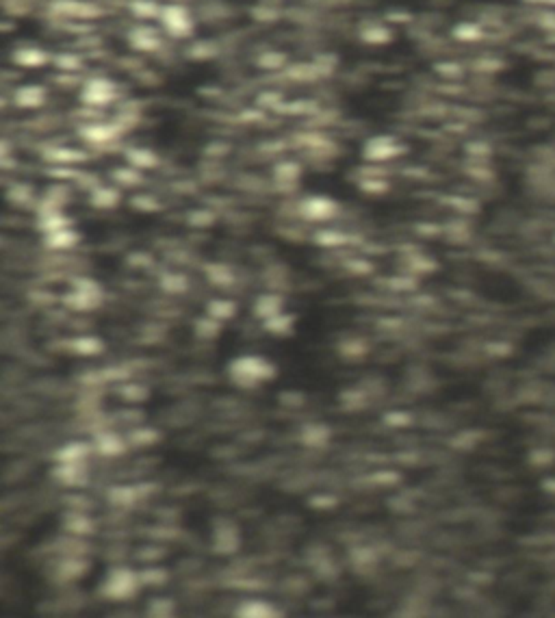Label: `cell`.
Here are the masks:
<instances>
[{"label": "cell", "instance_id": "obj_51", "mask_svg": "<svg viewBox=\"0 0 555 618\" xmlns=\"http://www.w3.org/2000/svg\"><path fill=\"white\" fill-rule=\"evenodd\" d=\"M310 505L317 507V510H332V507H337V497H332V495H315L313 499H310Z\"/></svg>", "mask_w": 555, "mask_h": 618}, {"label": "cell", "instance_id": "obj_11", "mask_svg": "<svg viewBox=\"0 0 555 618\" xmlns=\"http://www.w3.org/2000/svg\"><path fill=\"white\" fill-rule=\"evenodd\" d=\"M46 100H48L46 87H41L37 83L20 85L13 92V104L17 108H39L41 104H46Z\"/></svg>", "mask_w": 555, "mask_h": 618}, {"label": "cell", "instance_id": "obj_8", "mask_svg": "<svg viewBox=\"0 0 555 618\" xmlns=\"http://www.w3.org/2000/svg\"><path fill=\"white\" fill-rule=\"evenodd\" d=\"M161 24L165 33H169L176 39H185L193 33V17L191 11L183 5H165L161 9Z\"/></svg>", "mask_w": 555, "mask_h": 618}, {"label": "cell", "instance_id": "obj_3", "mask_svg": "<svg viewBox=\"0 0 555 618\" xmlns=\"http://www.w3.org/2000/svg\"><path fill=\"white\" fill-rule=\"evenodd\" d=\"M102 302V286L94 278H74L72 291L63 297V304L78 313H87L98 308Z\"/></svg>", "mask_w": 555, "mask_h": 618}, {"label": "cell", "instance_id": "obj_34", "mask_svg": "<svg viewBox=\"0 0 555 618\" xmlns=\"http://www.w3.org/2000/svg\"><path fill=\"white\" fill-rule=\"evenodd\" d=\"M159 284H161V289L169 295H181L189 289V280L183 274H174V272L163 274Z\"/></svg>", "mask_w": 555, "mask_h": 618}, {"label": "cell", "instance_id": "obj_55", "mask_svg": "<svg viewBox=\"0 0 555 618\" xmlns=\"http://www.w3.org/2000/svg\"><path fill=\"white\" fill-rule=\"evenodd\" d=\"M135 206L139 209H146V211H157L159 204L152 200V197H135Z\"/></svg>", "mask_w": 555, "mask_h": 618}, {"label": "cell", "instance_id": "obj_48", "mask_svg": "<svg viewBox=\"0 0 555 618\" xmlns=\"http://www.w3.org/2000/svg\"><path fill=\"white\" fill-rule=\"evenodd\" d=\"M7 197L13 202V204H24L31 200V187L27 185H15L13 189H9Z\"/></svg>", "mask_w": 555, "mask_h": 618}, {"label": "cell", "instance_id": "obj_27", "mask_svg": "<svg viewBox=\"0 0 555 618\" xmlns=\"http://www.w3.org/2000/svg\"><path fill=\"white\" fill-rule=\"evenodd\" d=\"M63 529L70 532L72 536H90L94 532V521L85 512H70L63 519Z\"/></svg>", "mask_w": 555, "mask_h": 618}, {"label": "cell", "instance_id": "obj_39", "mask_svg": "<svg viewBox=\"0 0 555 618\" xmlns=\"http://www.w3.org/2000/svg\"><path fill=\"white\" fill-rule=\"evenodd\" d=\"M120 395L128 404H141L150 397V391L143 384H135V382H124L120 386Z\"/></svg>", "mask_w": 555, "mask_h": 618}, {"label": "cell", "instance_id": "obj_30", "mask_svg": "<svg viewBox=\"0 0 555 618\" xmlns=\"http://www.w3.org/2000/svg\"><path fill=\"white\" fill-rule=\"evenodd\" d=\"M87 568H90V564H87L80 556H65L59 562V575L63 580H78V577H83V573Z\"/></svg>", "mask_w": 555, "mask_h": 618}, {"label": "cell", "instance_id": "obj_54", "mask_svg": "<svg viewBox=\"0 0 555 618\" xmlns=\"http://www.w3.org/2000/svg\"><path fill=\"white\" fill-rule=\"evenodd\" d=\"M128 262H130V267H148V265L152 262V258L146 256V254H135V256L128 258Z\"/></svg>", "mask_w": 555, "mask_h": 618}, {"label": "cell", "instance_id": "obj_36", "mask_svg": "<svg viewBox=\"0 0 555 618\" xmlns=\"http://www.w3.org/2000/svg\"><path fill=\"white\" fill-rule=\"evenodd\" d=\"M126 438H128V443L135 447H150L161 440V432L152 430V428H137V430H132Z\"/></svg>", "mask_w": 555, "mask_h": 618}, {"label": "cell", "instance_id": "obj_28", "mask_svg": "<svg viewBox=\"0 0 555 618\" xmlns=\"http://www.w3.org/2000/svg\"><path fill=\"white\" fill-rule=\"evenodd\" d=\"M337 351L345 360H363L369 354V343L358 337H349L337 345Z\"/></svg>", "mask_w": 555, "mask_h": 618}, {"label": "cell", "instance_id": "obj_14", "mask_svg": "<svg viewBox=\"0 0 555 618\" xmlns=\"http://www.w3.org/2000/svg\"><path fill=\"white\" fill-rule=\"evenodd\" d=\"M94 443H87V440H70L63 447L55 451V462L57 465H65V462H85L94 451Z\"/></svg>", "mask_w": 555, "mask_h": 618}, {"label": "cell", "instance_id": "obj_50", "mask_svg": "<svg viewBox=\"0 0 555 618\" xmlns=\"http://www.w3.org/2000/svg\"><path fill=\"white\" fill-rule=\"evenodd\" d=\"M258 65H260V68H267V70H276V68H282V65H284V57L280 52L262 55L258 59Z\"/></svg>", "mask_w": 555, "mask_h": 618}, {"label": "cell", "instance_id": "obj_53", "mask_svg": "<svg viewBox=\"0 0 555 618\" xmlns=\"http://www.w3.org/2000/svg\"><path fill=\"white\" fill-rule=\"evenodd\" d=\"M454 33H456V37H458V39H464V41H466V39H473V37H477V35H479V33L475 31V27H473V24H462V27H458Z\"/></svg>", "mask_w": 555, "mask_h": 618}, {"label": "cell", "instance_id": "obj_41", "mask_svg": "<svg viewBox=\"0 0 555 618\" xmlns=\"http://www.w3.org/2000/svg\"><path fill=\"white\" fill-rule=\"evenodd\" d=\"M161 5H157L154 0H135V3L130 5V13L135 17H141V20H150V17H159L161 15Z\"/></svg>", "mask_w": 555, "mask_h": 618}, {"label": "cell", "instance_id": "obj_40", "mask_svg": "<svg viewBox=\"0 0 555 618\" xmlns=\"http://www.w3.org/2000/svg\"><path fill=\"white\" fill-rule=\"evenodd\" d=\"M315 241H317L321 248H339V246H345L347 244L349 237L345 232H341V230H330V228H325V230H319L315 234Z\"/></svg>", "mask_w": 555, "mask_h": 618}, {"label": "cell", "instance_id": "obj_9", "mask_svg": "<svg viewBox=\"0 0 555 618\" xmlns=\"http://www.w3.org/2000/svg\"><path fill=\"white\" fill-rule=\"evenodd\" d=\"M80 137L90 146H108L122 135V126L115 122H90L80 126Z\"/></svg>", "mask_w": 555, "mask_h": 618}, {"label": "cell", "instance_id": "obj_22", "mask_svg": "<svg viewBox=\"0 0 555 618\" xmlns=\"http://www.w3.org/2000/svg\"><path fill=\"white\" fill-rule=\"evenodd\" d=\"M146 489L148 486H113L108 491V501L113 505H120V507H130L139 499L150 495V491H146Z\"/></svg>", "mask_w": 555, "mask_h": 618}, {"label": "cell", "instance_id": "obj_33", "mask_svg": "<svg viewBox=\"0 0 555 618\" xmlns=\"http://www.w3.org/2000/svg\"><path fill=\"white\" fill-rule=\"evenodd\" d=\"M193 330H195V337L197 339H215L221 332V321H217L211 315H202V317L195 319Z\"/></svg>", "mask_w": 555, "mask_h": 618}, {"label": "cell", "instance_id": "obj_43", "mask_svg": "<svg viewBox=\"0 0 555 618\" xmlns=\"http://www.w3.org/2000/svg\"><path fill=\"white\" fill-rule=\"evenodd\" d=\"M174 610H176V603L171 599H167V597H154L148 603V614L150 616H161V618L163 616H171Z\"/></svg>", "mask_w": 555, "mask_h": 618}, {"label": "cell", "instance_id": "obj_49", "mask_svg": "<svg viewBox=\"0 0 555 618\" xmlns=\"http://www.w3.org/2000/svg\"><path fill=\"white\" fill-rule=\"evenodd\" d=\"M360 189L367 191V193H375L377 195V193H384L388 189V183L382 181V178H365L360 183Z\"/></svg>", "mask_w": 555, "mask_h": 618}, {"label": "cell", "instance_id": "obj_15", "mask_svg": "<svg viewBox=\"0 0 555 618\" xmlns=\"http://www.w3.org/2000/svg\"><path fill=\"white\" fill-rule=\"evenodd\" d=\"M377 564H380V554H377L373 547H367V545L351 547L349 566L356 573H371L377 568Z\"/></svg>", "mask_w": 555, "mask_h": 618}, {"label": "cell", "instance_id": "obj_44", "mask_svg": "<svg viewBox=\"0 0 555 618\" xmlns=\"http://www.w3.org/2000/svg\"><path fill=\"white\" fill-rule=\"evenodd\" d=\"M382 421L388 428H408L412 423V414L406 410H391L382 416Z\"/></svg>", "mask_w": 555, "mask_h": 618}, {"label": "cell", "instance_id": "obj_24", "mask_svg": "<svg viewBox=\"0 0 555 618\" xmlns=\"http://www.w3.org/2000/svg\"><path fill=\"white\" fill-rule=\"evenodd\" d=\"M282 308H284L282 295H278V293H265V295H258L256 302H254V315L265 321V319H269V317L282 313Z\"/></svg>", "mask_w": 555, "mask_h": 618}, {"label": "cell", "instance_id": "obj_37", "mask_svg": "<svg viewBox=\"0 0 555 618\" xmlns=\"http://www.w3.org/2000/svg\"><path fill=\"white\" fill-rule=\"evenodd\" d=\"M302 174V167L295 163V161H282L276 165L274 169V176L278 183H284V185H293Z\"/></svg>", "mask_w": 555, "mask_h": 618}, {"label": "cell", "instance_id": "obj_13", "mask_svg": "<svg viewBox=\"0 0 555 618\" xmlns=\"http://www.w3.org/2000/svg\"><path fill=\"white\" fill-rule=\"evenodd\" d=\"M330 440H332V430L321 421L306 423L300 430V443L308 449H323Z\"/></svg>", "mask_w": 555, "mask_h": 618}, {"label": "cell", "instance_id": "obj_18", "mask_svg": "<svg viewBox=\"0 0 555 618\" xmlns=\"http://www.w3.org/2000/svg\"><path fill=\"white\" fill-rule=\"evenodd\" d=\"M128 41H130L132 48H137L141 52H152V50H157L161 43H163L159 31L152 29V27H137V29H132L130 35H128Z\"/></svg>", "mask_w": 555, "mask_h": 618}, {"label": "cell", "instance_id": "obj_19", "mask_svg": "<svg viewBox=\"0 0 555 618\" xmlns=\"http://www.w3.org/2000/svg\"><path fill=\"white\" fill-rule=\"evenodd\" d=\"M234 614L243 616V618H276V616H280L278 608L265 599H246L243 603H239Z\"/></svg>", "mask_w": 555, "mask_h": 618}, {"label": "cell", "instance_id": "obj_12", "mask_svg": "<svg viewBox=\"0 0 555 618\" xmlns=\"http://www.w3.org/2000/svg\"><path fill=\"white\" fill-rule=\"evenodd\" d=\"M128 438L115 434V432H98L94 436V447L100 456L106 458H115V456H124L128 449Z\"/></svg>", "mask_w": 555, "mask_h": 618}, {"label": "cell", "instance_id": "obj_1", "mask_svg": "<svg viewBox=\"0 0 555 618\" xmlns=\"http://www.w3.org/2000/svg\"><path fill=\"white\" fill-rule=\"evenodd\" d=\"M276 375H278V367L265 356H256V354L237 356L228 365L230 382L241 388H256L260 384H267L276 380Z\"/></svg>", "mask_w": 555, "mask_h": 618}, {"label": "cell", "instance_id": "obj_42", "mask_svg": "<svg viewBox=\"0 0 555 618\" xmlns=\"http://www.w3.org/2000/svg\"><path fill=\"white\" fill-rule=\"evenodd\" d=\"M141 584L143 586H163V584H167V580H169V575H167V570L165 568H157V566H148V568H143L141 573Z\"/></svg>", "mask_w": 555, "mask_h": 618}, {"label": "cell", "instance_id": "obj_17", "mask_svg": "<svg viewBox=\"0 0 555 618\" xmlns=\"http://www.w3.org/2000/svg\"><path fill=\"white\" fill-rule=\"evenodd\" d=\"M80 241V234L72 228V226H65V228H59V230H52L48 232L46 237H43V244H46L48 250H55V252H65V250H72L78 246Z\"/></svg>", "mask_w": 555, "mask_h": 618}, {"label": "cell", "instance_id": "obj_29", "mask_svg": "<svg viewBox=\"0 0 555 618\" xmlns=\"http://www.w3.org/2000/svg\"><path fill=\"white\" fill-rule=\"evenodd\" d=\"M126 161L137 169H154L159 165V157L148 148H130L126 152Z\"/></svg>", "mask_w": 555, "mask_h": 618}, {"label": "cell", "instance_id": "obj_31", "mask_svg": "<svg viewBox=\"0 0 555 618\" xmlns=\"http://www.w3.org/2000/svg\"><path fill=\"white\" fill-rule=\"evenodd\" d=\"M360 37L367 41V43H371V46H382V43H388L391 39H393V31L388 29V27H384V24H367V27H363V31H360Z\"/></svg>", "mask_w": 555, "mask_h": 618}, {"label": "cell", "instance_id": "obj_46", "mask_svg": "<svg viewBox=\"0 0 555 618\" xmlns=\"http://www.w3.org/2000/svg\"><path fill=\"white\" fill-rule=\"evenodd\" d=\"M104 382H126L130 378V371L122 365H108L106 369L100 371Z\"/></svg>", "mask_w": 555, "mask_h": 618}, {"label": "cell", "instance_id": "obj_5", "mask_svg": "<svg viewBox=\"0 0 555 618\" xmlns=\"http://www.w3.org/2000/svg\"><path fill=\"white\" fill-rule=\"evenodd\" d=\"M339 211H341L339 202L330 195H306L297 206L300 217L315 224L330 222V219H335L339 215Z\"/></svg>", "mask_w": 555, "mask_h": 618}, {"label": "cell", "instance_id": "obj_2", "mask_svg": "<svg viewBox=\"0 0 555 618\" xmlns=\"http://www.w3.org/2000/svg\"><path fill=\"white\" fill-rule=\"evenodd\" d=\"M141 586L143 584L139 573L126 566H115L104 575L100 584V594L108 601H128L135 597Z\"/></svg>", "mask_w": 555, "mask_h": 618}, {"label": "cell", "instance_id": "obj_16", "mask_svg": "<svg viewBox=\"0 0 555 618\" xmlns=\"http://www.w3.org/2000/svg\"><path fill=\"white\" fill-rule=\"evenodd\" d=\"M11 59H13L15 65H20V68H31L33 70V68H43L46 63H50L52 57L39 46H22V48L13 50Z\"/></svg>", "mask_w": 555, "mask_h": 618}, {"label": "cell", "instance_id": "obj_10", "mask_svg": "<svg viewBox=\"0 0 555 618\" xmlns=\"http://www.w3.org/2000/svg\"><path fill=\"white\" fill-rule=\"evenodd\" d=\"M52 477L68 489H80L90 482V469L85 467V462H65L52 469Z\"/></svg>", "mask_w": 555, "mask_h": 618}, {"label": "cell", "instance_id": "obj_20", "mask_svg": "<svg viewBox=\"0 0 555 618\" xmlns=\"http://www.w3.org/2000/svg\"><path fill=\"white\" fill-rule=\"evenodd\" d=\"M68 349L76 356H98L104 351V341L94 335H78L68 341Z\"/></svg>", "mask_w": 555, "mask_h": 618}, {"label": "cell", "instance_id": "obj_52", "mask_svg": "<svg viewBox=\"0 0 555 618\" xmlns=\"http://www.w3.org/2000/svg\"><path fill=\"white\" fill-rule=\"evenodd\" d=\"M373 482L375 484H395V482H399V475L393 471H377V473H373Z\"/></svg>", "mask_w": 555, "mask_h": 618}, {"label": "cell", "instance_id": "obj_21", "mask_svg": "<svg viewBox=\"0 0 555 618\" xmlns=\"http://www.w3.org/2000/svg\"><path fill=\"white\" fill-rule=\"evenodd\" d=\"M90 202L92 206L100 209V211H108L115 209L122 202V191L118 187H106V185H96L90 191Z\"/></svg>", "mask_w": 555, "mask_h": 618}, {"label": "cell", "instance_id": "obj_35", "mask_svg": "<svg viewBox=\"0 0 555 618\" xmlns=\"http://www.w3.org/2000/svg\"><path fill=\"white\" fill-rule=\"evenodd\" d=\"M206 278L215 286H232L234 284V274L230 267H226L224 262H213L206 267Z\"/></svg>", "mask_w": 555, "mask_h": 618}, {"label": "cell", "instance_id": "obj_32", "mask_svg": "<svg viewBox=\"0 0 555 618\" xmlns=\"http://www.w3.org/2000/svg\"><path fill=\"white\" fill-rule=\"evenodd\" d=\"M87 159V154L80 152V150H74V148H55L48 152V161L52 163H59L61 167H68V165H74V163H80Z\"/></svg>", "mask_w": 555, "mask_h": 618}, {"label": "cell", "instance_id": "obj_45", "mask_svg": "<svg viewBox=\"0 0 555 618\" xmlns=\"http://www.w3.org/2000/svg\"><path fill=\"white\" fill-rule=\"evenodd\" d=\"M55 65L63 72H76V70L83 68V59L78 55H72V52H63V55L55 57Z\"/></svg>", "mask_w": 555, "mask_h": 618}, {"label": "cell", "instance_id": "obj_26", "mask_svg": "<svg viewBox=\"0 0 555 618\" xmlns=\"http://www.w3.org/2000/svg\"><path fill=\"white\" fill-rule=\"evenodd\" d=\"M295 321H297V317L291 315V313H278V315H274L269 319H265L262 328L274 337H288V335H293Z\"/></svg>", "mask_w": 555, "mask_h": 618}, {"label": "cell", "instance_id": "obj_4", "mask_svg": "<svg viewBox=\"0 0 555 618\" xmlns=\"http://www.w3.org/2000/svg\"><path fill=\"white\" fill-rule=\"evenodd\" d=\"M241 549V529L230 519H215L211 527V551L215 556H234Z\"/></svg>", "mask_w": 555, "mask_h": 618}, {"label": "cell", "instance_id": "obj_25", "mask_svg": "<svg viewBox=\"0 0 555 618\" xmlns=\"http://www.w3.org/2000/svg\"><path fill=\"white\" fill-rule=\"evenodd\" d=\"M237 311H239L237 302L234 300H228V297H213V300L206 302V315L215 317L221 323L234 319L237 317Z\"/></svg>", "mask_w": 555, "mask_h": 618}, {"label": "cell", "instance_id": "obj_23", "mask_svg": "<svg viewBox=\"0 0 555 618\" xmlns=\"http://www.w3.org/2000/svg\"><path fill=\"white\" fill-rule=\"evenodd\" d=\"M369 400H371V395H369V391L365 386H351V388H345L339 395V402L347 412H358V410L367 408Z\"/></svg>", "mask_w": 555, "mask_h": 618}, {"label": "cell", "instance_id": "obj_38", "mask_svg": "<svg viewBox=\"0 0 555 618\" xmlns=\"http://www.w3.org/2000/svg\"><path fill=\"white\" fill-rule=\"evenodd\" d=\"M113 181L120 187H137V185H141L143 176H141V169L128 165V167H118L113 171Z\"/></svg>", "mask_w": 555, "mask_h": 618}, {"label": "cell", "instance_id": "obj_6", "mask_svg": "<svg viewBox=\"0 0 555 618\" xmlns=\"http://www.w3.org/2000/svg\"><path fill=\"white\" fill-rule=\"evenodd\" d=\"M406 152V146L393 135H375L363 146V157L369 163H388Z\"/></svg>", "mask_w": 555, "mask_h": 618}, {"label": "cell", "instance_id": "obj_7", "mask_svg": "<svg viewBox=\"0 0 555 618\" xmlns=\"http://www.w3.org/2000/svg\"><path fill=\"white\" fill-rule=\"evenodd\" d=\"M115 98H118V85L104 76L85 80L83 90H80V102L92 106V108L108 106L111 102H115Z\"/></svg>", "mask_w": 555, "mask_h": 618}, {"label": "cell", "instance_id": "obj_47", "mask_svg": "<svg viewBox=\"0 0 555 618\" xmlns=\"http://www.w3.org/2000/svg\"><path fill=\"white\" fill-rule=\"evenodd\" d=\"M278 400H280V404L286 406V408H302V406L306 404L304 393H295V391H284V393H280Z\"/></svg>", "mask_w": 555, "mask_h": 618}]
</instances>
